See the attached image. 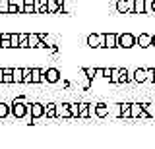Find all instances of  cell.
<instances>
[{"label": "cell", "instance_id": "cell-1", "mask_svg": "<svg viewBox=\"0 0 155 149\" xmlns=\"http://www.w3.org/2000/svg\"><path fill=\"white\" fill-rule=\"evenodd\" d=\"M10 116L21 120L27 116V103H25V97H16L10 103Z\"/></svg>", "mask_w": 155, "mask_h": 149}, {"label": "cell", "instance_id": "cell-2", "mask_svg": "<svg viewBox=\"0 0 155 149\" xmlns=\"http://www.w3.org/2000/svg\"><path fill=\"white\" fill-rule=\"evenodd\" d=\"M27 116L31 118V120H39V118H43L45 116V105L43 103H31V105H27Z\"/></svg>", "mask_w": 155, "mask_h": 149}, {"label": "cell", "instance_id": "cell-3", "mask_svg": "<svg viewBox=\"0 0 155 149\" xmlns=\"http://www.w3.org/2000/svg\"><path fill=\"white\" fill-rule=\"evenodd\" d=\"M136 47V35H132V33H120L118 35V49H134Z\"/></svg>", "mask_w": 155, "mask_h": 149}, {"label": "cell", "instance_id": "cell-4", "mask_svg": "<svg viewBox=\"0 0 155 149\" xmlns=\"http://www.w3.org/2000/svg\"><path fill=\"white\" fill-rule=\"evenodd\" d=\"M87 47L89 49H105V33H91V35H87Z\"/></svg>", "mask_w": 155, "mask_h": 149}, {"label": "cell", "instance_id": "cell-5", "mask_svg": "<svg viewBox=\"0 0 155 149\" xmlns=\"http://www.w3.org/2000/svg\"><path fill=\"white\" fill-rule=\"evenodd\" d=\"M62 78V72L58 68H47L43 70V81H47V83H58Z\"/></svg>", "mask_w": 155, "mask_h": 149}, {"label": "cell", "instance_id": "cell-6", "mask_svg": "<svg viewBox=\"0 0 155 149\" xmlns=\"http://www.w3.org/2000/svg\"><path fill=\"white\" fill-rule=\"evenodd\" d=\"M118 14H134V0H116Z\"/></svg>", "mask_w": 155, "mask_h": 149}, {"label": "cell", "instance_id": "cell-7", "mask_svg": "<svg viewBox=\"0 0 155 149\" xmlns=\"http://www.w3.org/2000/svg\"><path fill=\"white\" fill-rule=\"evenodd\" d=\"M151 39H153L151 33H140V35L136 37V45H138L140 49H149V47H151Z\"/></svg>", "mask_w": 155, "mask_h": 149}, {"label": "cell", "instance_id": "cell-8", "mask_svg": "<svg viewBox=\"0 0 155 149\" xmlns=\"http://www.w3.org/2000/svg\"><path fill=\"white\" fill-rule=\"evenodd\" d=\"M105 49H118V33H105Z\"/></svg>", "mask_w": 155, "mask_h": 149}, {"label": "cell", "instance_id": "cell-9", "mask_svg": "<svg viewBox=\"0 0 155 149\" xmlns=\"http://www.w3.org/2000/svg\"><path fill=\"white\" fill-rule=\"evenodd\" d=\"M110 114V107L107 103H95V116L97 118H107Z\"/></svg>", "mask_w": 155, "mask_h": 149}, {"label": "cell", "instance_id": "cell-10", "mask_svg": "<svg viewBox=\"0 0 155 149\" xmlns=\"http://www.w3.org/2000/svg\"><path fill=\"white\" fill-rule=\"evenodd\" d=\"M56 118H72V114H70V103L56 105Z\"/></svg>", "mask_w": 155, "mask_h": 149}, {"label": "cell", "instance_id": "cell-11", "mask_svg": "<svg viewBox=\"0 0 155 149\" xmlns=\"http://www.w3.org/2000/svg\"><path fill=\"white\" fill-rule=\"evenodd\" d=\"M132 79L136 83H145L147 81V74H145V68H136L132 74Z\"/></svg>", "mask_w": 155, "mask_h": 149}, {"label": "cell", "instance_id": "cell-12", "mask_svg": "<svg viewBox=\"0 0 155 149\" xmlns=\"http://www.w3.org/2000/svg\"><path fill=\"white\" fill-rule=\"evenodd\" d=\"M43 83V70L41 68H31V85Z\"/></svg>", "mask_w": 155, "mask_h": 149}, {"label": "cell", "instance_id": "cell-13", "mask_svg": "<svg viewBox=\"0 0 155 149\" xmlns=\"http://www.w3.org/2000/svg\"><path fill=\"white\" fill-rule=\"evenodd\" d=\"M142 110H143L142 103H130V118H140Z\"/></svg>", "mask_w": 155, "mask_h": 149}, {"label": "cell", "instance_id": "cell-14", "mask_svg": "<svg viewBox=\"0 0 155 149\" xmlns=\"http://www.w3.org/2000/svg\"><path fill=\"white\" fill-rule=\"evenodd\" d=\"M39 41H41V35H39V33H27V45H29V49H37Z\"/></svg>", "mask_w": 155, "mask_h": 149}, {"label": "cell", "instance_id": "cell-15", "mask_svg": "<svg viewBox=\"0 0 155 149\" xmlns=\"http://www.w3.org/2000/svg\"><path fill=\"white\" fill-rule=\"evenodd\" d=\"M118 107V116L120 118H130V103H120Z\"/></svg>", "mask_w": 155, "mask_h": 149}, {"label": "cell", "instance_id": "cell-16", "mask_svg": "<svg viewBox=\"0 0 155 149\" xmlns=\"http://www.w3.org/2000/svg\"><path fill=\"white\" fill-rule=\"evenodd\" d=\"M78 107H80V116H78V118H89V103L80 101V103H78Z\"/></svg>", "mask_w": 155, "mask_h": 149}, {"label": "cell", "instance_id": "cell-17", "mask_svg": "<svg viewBox=\"0 0 155 149\" xmlns=\"http://www.w3.org/2000/svg\"><path fill=\"white\" fill-rule=\"evenodd\" d=\"M134 14L136 16L145 14V0H134Z\"/></svg>", "mask_w": 155, "mask_h": 149}, {"label": "cell", "instance_id": "cell-18", "mask_svg": "<svg viewBox=\"0 0 155 149\" xmlns=\"http://www.w3.org/2000/svg\"><path fill=\"white\" fill-rule=\"evenodd\" d=\"M23 14H35V0H23Z\"/></svg>", "mask_w": 155, "mask_h": 149}, {"label": "cell", "instance_id": "cell-19", "mask_svg": "<svg viewBox=\"0 0 155 149\" xmlns=\"http://www.w3.org/2000/svg\"><path fill=\"white\" fill-rule=\"evenodd\" d=\"M45 116L47 118H56V105L54 103H47L45 105Z\"/></svg>", "mask_w": 155, "mask_h": 149}, {"label": "cell", "instance_id": "cell-20", "mask_svg": "<svg viewBox=\"0 0 155 149\" xmlns=\"http://www.w3.org/2000/svg\"><path fill=\"white\" fill-rule=\"evenodd\" d=\"M14 83H23V68H12Z\"/></svg>", "mask_w": 155, "mask_h": 149}, {"label": "cell", "instance_id": "cell-21", "mask_svg": "<svg viewBox=\"0 0 155 149\" xmlns=\"http://www.w3.org/2000/svg\"><path fill=\"white\" fill-rule=\"evenodd\" d=\"M2 83H14V78H12V68H2Z\"/></svg>", "mask_w": 155, "mask_h": 149}, {"label": "cell", "instance_id": "cell-22", "mask_svg": "<svg viewBox=\"0 0 155 149\" xmlns=\"http://www.w3.org/2000/svg\"><path fill=\"white\" fill-rule=\"evenodd\" d=\"M48 0H35V14H47Z\"/></svg>", "mask_w": 155, "mask_h": 149}, {"label": "cell", "instance_id": "cell-23", "mask_svg": "<svg viewBox=\"0 0 155 149\" xmlns=\"http://www.w3.org/2000/svg\"><path fill=\"white\" fill-rule=\"evenodd\" d=\"M47 14H60V6H58L56 0H48V4H47Z\"/></svg>", "mask_w": 155, "mask_h": 149}, {"label": "cell", "instance_id": "cell-24", "mask_svg": "<svg viewBox=\"0 0 155 149\" xmlns=\"http://www.w3.org/2000/svg\"><path fill=\"white\" fill-rule=\"evenodd\" d=\"M8 116H10V105L4 103V101H0V120H4Z\"/></svg>", "mask_w": 155, "mask_h": 149}, {"label": "cell", "instance_id": "cell-25", "mask_svg": "<svg viewBox=\"0 0 155 149\" xmlns=\"http://www.w3.org/2000/svg\"><path fill=\"white\" fill-rule=\"evenodd\" d=\"M109 81H110V83H118V81H120V68H110Z\"/></svg>", "mask_w": 155, "mask_h": 149}, {"label": "cell", "instance_id": "cell-26", "mask_svg": "<svg viewBox=\"0 0 155 149\" xmlns=\"http://www.w3.org/2000/svg\"><path fill=\"white\" fill-rule=\"evenodd\" d=\"M132 79V76H130V72L126 68H120V81L118 83H128V81Z\"/></svg>", "mask_w": 155, "mask_h": 149}, {"label": "cell", "instance_id": "cell-27", "mask_svg": "<svg viewBox=\"0 0 155 149\" xmlns=\"http://www.w3.org/2000/svg\"><path fill=\"white\" fill-rule=\"evenodd\" d=\"M10 45H12V49H18V45H19V33H10Z\"/></svg>", "mask_w": 155, "mask_h": 149}, {"label": "cell", "instance_id": "cell-28", "mask_svg": "<svg viewBox=\"0 0 155 149\" xmlns=\"http://www.w3.org/2000/svg\"><path fill=\"white\" fill-rule=\"evenodd\" d=\"M8 8H10V0H0V14L8 16Z\"/></svg>", "mask_w": 155, "mask_h": 149}, {"label": "cell", "instance_id": "cell-29", "mask_svg": "<svg viewBox=\"0 0 155 149\" xmlns=\"http://www.w3.org/2000/svg\"><path fill=\"white\" fill-rule=\"evenodd\" d=\"M70 114H72V118L80 116V107H78V103H70Z\"/></svg>", "mask_w": 155, "mask_h": 149}, {"label": "cell", "instance_id": "cell-30", "mask_svg": "<svg viewBox=\"0 0 155 149\" xmlns=\"http://www.w3.org/2000/svg\"><path fill=\"white\" fill-rule=\"evenodd\" d=\"M145 14L153 16V0H145Z\"/></svg>", "mask_w": 155, "mask_h": 149}, {"label": "cell", "instance_id": "cell-31", "mask_svg": "<svg viewBox=\"0 0 155 149\" xmlns=\"http://www.w3.org/2000/svg\"><path fill=\"white\" fill-rule=\"evenodd\" d=\"M8 14H18V6H16V0H10V8Z\"/></svg>", "mask_w": 155, "mask_h": 149}, {"label": "cell", "instance_id": "cell-32", "mask_svg": "<svg viewBox=\"0 0 155 149\" xmlns=\"http://www.w3.org/2000/svg\"><path fill=\"white\" fill-rule=\"evenodd\" d=\"M84 72H85V76H87L89 79L95 78V68H84Z\"/></svg>", "mask_w": 155, "mask_h": 149}, {"label": "cell", "instance_id": "cell-33", "mask_svg": "<svg viewBox=\"0 0 155 149\" xmlns=\"http://www.w3.org/2000/svg\"><path fill=\"white\" fill-rule=\"evenodd\" d=\"M153 70L155 68H145V74H147V81H149V83H153Z\"/></svg>", "mask_w": 155, "mask_h": 149}, {"label": "cell", "instance_id": "cell-34", "mask_svg": "<svg viewBox=\"0 0 155 149\" xmlns=\"http://www.w3.org/2000/svg\"><path fill=\"white\" fill-rule=\"evenodd\" d=\"M103 72L105 68H95V78H103Z\"/></svg>", "mask_w": 155, "mask_h": 149}, {"label": "cell", "instance_id": "cell-35", "mask_svg": "<svg viewBox=\"0 0 155 149\" xmlns=\"http://www.w3.org/2000/svg\"><path fill=\"white\" fill-rule=\"evenodd\" d=\"M95 116V103H89V118Z\"/></svg>", "mask_w": 155, "mask_h": 149}, {"label": "cell", "instance_id": "cell-36", "mask_svg": "<svg viewBox=\"0 0 155 149\" xmlns=\"http://www.w3.org/2000/svg\"><path fill=\"white\" fill-rule=\"evenodd\" d=\"M103 78H107V79L110 78V68H105V72H103Z\"/></svg>", "mask_w": 155, "mask_h": 149}, {"label": "cell", "instance_id": "cell-37", "mask_svg": "<svg viewBox=\"0 0 155 149\" xmlns=\"http://www.w3.org/2000/svg\"><path fill=\"white\" fill-rule=\"evenodd\" d=\"M151 47H155V35H153V39H151Z\"/></svg>", "mask_w": 155, "mask_h": 149}, {"label": "cell", "instance_id": "cell-38", "mask_svg": "<svg viewBox=\"0 0 155 149\" xmlns=\"http://www.w3.org/2000/svg\"><path fill=\"white\" fill-rule=\"evenodd\" d=\"M0 83H2V68H0Z\"/></svg>", "mask_w": 155, "mask_h": 149}, {"label": "cell", "instance_id": "cell-39", "mask_svg": "<svg viewBox=\"0 0 155 149\" xmlns=\"http://www.w3.org/2000/svg\"><path fill=\"white\" fill-rule=\"evenodd\" d=\"M153 83H155V70H153Z\"/></svg>", "mask_w": 155, "mask_h": 149}, {"label": "cell", "instance_id": "cell-40", "mask_svg": "<svg viewBox=\"0 0 155 149\" xmlns=\"http://www.w3.org/2000/svg\"><path fill=\"white\" fill-rule=\"evenodd\" d=\"M153 14H155V0H153Z\"/></svg>", "mask_w": 155, "mask_h": 149}]
</instances>
